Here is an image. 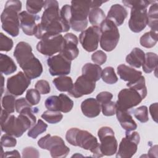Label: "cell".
<instances>
[{"label": "cell", "mask_w": 158, "mask_h": 158, "mask_svg": "<svg viewBox=\"0 0 158 158\" xmlns=\"http://www.w3.org/2000/svg\"><path fill=\"white\" fill-rule=\"evenodd\" d=\"M44 12L34 34L41 40L46 35H57L68 31L70 27L64 23L60 16L59 3L56 0L44 1Z\"/></svg>", "instance_id": "1"}, {"label": "cell", "mask_w": 158, "mask_h": 158, "mask_svg": "<svg viewBox=\"0 0 158 158\" xmlns=\"http://www.w3.org/2000/svg\"><path fill=\"white\" fill-rule=\"evenodd\" d=\"M31 107L23 109L17 117L14 115H10L4 109H1V130L8 135L15 137H20L24 132L33 127L36 121L34 114L35 109Z\"/></svg>", "instance_id": "2"}, {"label": "cell", "mask_w": 158, "mask_h": 158, "mask_svg": "<svg viewBox=\"0 0 158 158\" xmlns=\"http://www.w3.org/2000/svg\"><path fill=\"white\" fill-rule=\"evenodd\" d=\"M14 56L23 72L31 79L41 76L43 66L32 52L31 46L27 42L20 41L16 45Z\"/></svg>", "instance_id": "3"}, {"label": "cell", "mask_w": 158, "mask_h": 158, "mask_svg": "<svg viewBox=\"0 0 158 158\" xmlns=\"http://www.w3.org/2000/svg\"><path fill=\"white\" fill-rule=\"evenodd\" d=\"M65 139L72 146H79L85 150L90 151L94 157L103 156L97 138L86 130L71 128L66 132Z\"/></svg>", "instance_id": "4"}, {"label": "cell", "mask_w": 158, "mask_h": 158, "mask_svg": "<svg viewBox=\"0 0 158 158\" xmlns=\"http://www.w3.org/2000/svg\"><path fill=\"white\" fill-rule=\"evenodd\" d=\"M22 9V2L18 0L7 1L1 15L2 29L13 37L19 34V12Z\"/></svg>", "instance_id": "5"}, {"label": "cell", "mask_w": 158, "mask_h": 158, "mask_svg": "<svg viewBox=\"0 0 158 158\" xmlns=\"http://www.w3.org/2000/svg\"><path fill=\"white\" fill-rule=\"evenodd\" d=\"M70 27L75 31H83L88 25L91 1H71Z\"/></svg>", "instance_id": "6"}, {"label": "cell", "mask_w": 158, "mask_h": 158, "mask_svg": "<svg viewBox=\"0 0 158 158\" xmlns=\"http://www.w3.org/2000/svg\"><path fill=\"white\" fill-rule=\"evenodd\" d=\"M99 27L101 48L107 52L112 51L117 46L120 38L117 26L112 21L106 19Z\"/></svg>", "instance_id": "7"}, {"label": "cell", "mask_w": 158, "mask_h": 158, "mask_svg": "<svg viewBox=\"0 0 158 158\" xmlns=\"http://www.w3.org/2000/svg\"><path fill=\"white\" fill-rule=\"evenodd\" d=\"M38 145L41 149L49 151L52 157H65L70 152L63 139L57 135L48 134L41 137L38 141Z\"/></svg>", "instance_id": "8"}, {"label": "cell", "mask_w": 158, "mask_h": 158, "mask_svg": "<svg viewBox=\"0 0 158 158\" xmlns=\"http://www.w3.org/2000/svg\"><path fill=\"white\" fill-rule=\"evenodd\" d=\"M64 44V39L62 35H46L37 43L36 49L41 54L51 57L57 52H60Z\"/></svg>", "instance_id": "9"}, {"label": "cell", "mask_w": 158, "mask_h": 158, "mask_svg": "<svg viewBox=\"0 0 158 158\" xmlns=\"http://www.w3.org/2000/svg\"><path fill=\"white\" fill-rule=\"evenodd\" d=\"M98 135L101 142L100 150L103 156L115 154L117 151L118 143L113 130L107 126L101 127L98 131Z\"/></svg>", "instance_id": "10"}, {"label": "cell", "mask_w": 158, "mask_h": 158, "mask_svg": "<svg viewBox=\"0 0 158 158\" xmlns=\"http://www.w3.org/2000/svg\"><path fill=\"white\" fill-rule=\"evenodd\" d=\"M140 141V136L136 131H126L125 137L123 138L116 153V157L130 158L136 152Z\"/></svg>", "instance_id": "11"}, {"label": "cell", "mask_w": 158, "mask_h": 158, "mask_svg": "<svg viewBox=\"0 0 158 158\" xmlns=\"http://www.w3.org/2000/svg\"><path fill=\"white\" fill-rule=\"evenodd\" d=\"M143 99V97L136 90L128 88L122 89L118 94L116 109L128 110L138 105Z\"/></svg>", "instance_id": "12"}, {"label": "cell", "mask_w": 158, "mask_h": 158, "mask_svg": "<svg viewBox=\"0 0 158 158\" xmlns=\"http://www.w3.org/2000/svg\"><path fill=\"white\" fill-rule=\"evenodd\" d=\"M100 36V27L91 26L81 31L79 36V41L83 48L90 52L97 49Z\"/></svg>", "instance_id": "13"}, {"label": "cell", "mask_w": 158, "mask_h": 158, "mask_svg": "<svg viewBox=\"0 0 158 158\" xmlns=\"http://www.w3.org/2000/svg\"><path fill=\"white\" fill-rule=\"evenodd\" d=\"M147 7L140 6L131 8L128 26L133 32L139 33L146 27L148 23Z\"/></svg>", "instance_id": "14"}, {"label": "cell", "mask_w": 158, "mask_h": 158, "mask_svg": "<svg viewBox=\"0 0 158 158\" xmlns=\"http://www.w3.org/2000/svg\"><path fill=\"white\" fill-rule=\"evenodd\" d=\"M49 72L52 76H63L70 73L71 60L61 54L49 57L47 60Z\"/></svg>", "instance_id": "15"}, {"label": "cell", "mask_w": 158, "mask_h": 158, "mask_svg": "<svg viewBox=\"0 0 158 158\" xmlns=\"http://www.w3.org/2000/svg\"><path fill=\"white\" fill-rule=\"evenodd\" d=\"M31 83L30 78L24 72H19L15 75L8 78L6 88L9 93L18 96L22 95Z\"/></svg>", "instance_id": "16"}, {"label": "cell", "mask_w": 158, "mask_h": 158, "mask_svg": "<svg viewBox=\"0 0 158 158\" xmlns=\"http://www.w3.org/2000/svg\"><path fill=\"white\" fill-rule=\"evenodd\" d=\"M44 105L48 110L67 113L72 109L73 102L68 96L61 93L59 96L48 97L45 101Z\"/></svg>", "instance_id": "17"}, {"label": "cell", "mask_w": 158, "mask_h": 158, "mask_svg": "<svg viewBox=\"0 0 158 158\" xmlns=\"http://www.w3.org/2000/svg\"><path fill=\"white\" fill-rule=\"evenodd\" d=\"M96 82L81 75L77 78L72 88L68 92L69 94L73 98H78L84 95L92 93L95 89Z\"/></svg>", "instance_id": "18"}, {"label": "cell", "mask_w": 158, "mask_h": 158, "mask_svg": "<svg viewBox=\"0 0 158 158\" xmlns=\"http://www.w3.org/2000/svg\"><path fill=\"white\" fill-rule=\"evenodd\" d=\"M64 46L59 53L72 61L77 58L79 54V49L77 47L78 38L72 33H68L64 35Z\"/></svg>", "instance_id": "19"}, {"label": "cell", "mask_w": 158, "mask_h": 158, "mask_svg": "<svg viewBox=\"0 0 158 158\" xmlns=\"http://www.w3.org/2000/svg\"><path fill=\"white\" fill-rule=\"evenodd\" d=\"M20 27L23 32L28 36H33L36 28V22L40 19L37 15L28 13L27 11H22L19 13Z\"/></svg>", "instance_id": "20"}, {"label": "cell", "mask_w": 158, "mask_h": 158, "mask_svg": "<svg viewBox=\"0 0 158 158\" xmlns=\"http://www.w3.org/2000/svg\"><path fill=\"white\" fill-rule=\"evenodd\" d=\"M127 15L128 12L123 6L115 4L110 7L106 19L112 21L118 27L123 23Z\"/></svg>", "instance_id": "21"}, {"label": "cell", "mask_w": 158, "mask_h": 158, "mask_svg": "<svg viewBox=\"0 0 158 158\" xmlns=\"http://www.w3.org/2000/svg\"><path fill=\"white\" fill-rule=\"evenodd\" d=\"M81 109L84 115L89 118H94L99 115L101 106L96 99L89 98L81 102Z\"/></svg>", "instance_id": "22"}, {"label": "cell", "mask_w": 158, "mask_h": 158, "mask_svg": "<svg viewBox=\"0 0 158 158\" xmlns=\"http://www.w3.org/2000/svg\"><path fill=\"white\" fill-rule=\"evenodd\" d=\"M115 114L120 125L126 131H131L137 128V124L128 110L116 109Z\"/></svg>", "instance_id": "23"}, {"label": "cell", "mask_w": 158, "mask_h": 158, "mask_svg": "<svg viewBox=\"0 0 158 158\" xmlns=\"http://www.w3.org/2000/svg\"><path fill=\"white\" fill-rule=\"evenodd\" d=\"M117 73L122 80L128 81V83L133 82L142 76L141 71L125 64H120L117 67Z\"/></svg>", "instance_id": "24"}, {"label": "cell", "mask_w": 158, "mask_h": 158, "mask_svg": "<svg viewBox=\"0 0 158 158\" xmlns=\"http://www.w3.org/2000/svg\"><path fill=\"white\" fill-rule=\"evenodd\" d=\"M102 71V69L99 65L86 63L82 67V75L94 82H96L101 78Z\"/></svg>", "instance_id": "25"}, {"label": "cell", "mask_w": 158, "mask_h": 158, "mask_svg": "<svg viewBox=\"0 0 158 158\" xmlns=\"http://www.w3.org/2000/svg\"><path fill=\"white\" fill-rule=\"evenodd\" d=\"M145 54L139 48H135L127 56L125 60L131 67L139 68L144 62Z\"/></svg>", "instance_id": "26"}, {"label": "cell", "mask_w": 158, "mask_h": 158, "mask_svg": "<svg viewBox=\"0 0 158 158\" xmlns=\"http://www.w3.org/2000/svg\"><path fill=\"white\" fill-rule=\"evenodd\" d=\"M0 67L1 73L6 75L12 74L17 70V65L13 59L2 53L0 54Z\"/></svg>", "instance_id": "27"}, {"label": "cell", "mask_w": 158, "mask_h": 158, "mask_svg": "<svg viewBox=\"0 0 158 158\" xmlns=\"http://www.w3.org/2000/svg\"><path fill=\"white\" fill-rule=\"evenodd\" d=\"M158 56L156 53L149 52L145 54L144 60L142 64L143 71L146 73H149L157 69Z\"/></svg>", "instance_id": "28"}, {"label": "cell", "mask_w": 158, "mask_h": 158, "mask_svg": "<svg viewBox=\"0 0 158 158\" xmlns=\"http://www.w3.org/2000/svg\"><path fill=\"white\" fill-rule=\"evenodd\" d=\"M57 89L62 92H69L73 87V83L71 77L65 75L59 76L52 80Z\"/></svg>", "instance_id": "29"}, {"label": "cell", "mask_w": 158, "mask_h": 158, "mask_svg": "<svg viewBox=\"0 0 158 158\" xmlns=\"http://www.w3.org/2000/svg\"><path fill=\"white\" fill-rule=\"evenodd\" d=\"M158 4L155 1L151 4L148 13V23L147 25L151 28V30L157 32L158 25Z\"/></svg>", "instance_id": "30"}, {"label": "cell", "mask_w": 158, "mask_h": 158, "mask_svg": "<svg viewBox=\"0 0 158 158\" xmlns=\"http://www.w3.org/2000/svg\"><path fill=\"white\" fill-rule=\"evenodd\" d=\"M106 19L104 12L99 7L91 8L88 14V20L93 26L100 27L101 23Z\"/></svg>", "instance_id": "31"}, {"label": "cell", "mask_w": 158, "mask_h": 158, "mask_svg": "<svg viewBox=\"0 0 158 158\" xmlns=\"http://www.w3.org/2000/svg\"><path fill=\"white\" fill-rule=\"evenodd\" d=\"M158 40L157 32L151 30L145 33L140 38V44L146 48H151L154 47Z\"/></svg>", "instance_id": "32"}, {"label": "cell", "mask_w": 158, "mask_h": 158, "mask_svg": "<svg viewBox=\"0 0 158 158\" xmlns=\"http://www.w3.org/2000/svg\"><path fill=\"white\" fill-rule=\"evenodd\" d=\"M127 86L139 92L143 99L147 96V89L145 85V79L143 76H141L139 79L133 82L127 83Z\"/></svg>", "instance_id": "33"}, {"label": "cell", "mask_w": 158, "mask_h": 158, "mask_svg": "<svg viewBox=\"0 0 158 158\" xmlns=\"http://www.w3.org/2000/svg\"><path fill=\"white\" fill-rule=\"evenodd\" d=\"M48 125L41 119H39L37 123L30 128L28 132V136L31 138L35 139L38 137V135L46 131Z\"/></svg>", "instance_id": "34"}, {"label": "cell", "mask_w": 158, "mask_h": 158, "mask_svg": "<svg viewBox=\"0 0 158 158\" xmlns=\"http://www.w3.org/2000/svg\"><path fill=\"white\" fill-rule=\"evenodd\" d=\"M101 78L102 81L107 84H114L118 81V77L112 67H106L102 71Z\"/></svg>", "instance_id": "35"}, {"label": "cell", "mask_w": 158, "mask_h": 158, "mask_svg": "<svg viewBox=\"0 0 158 158\" xmlns=\"http://www.w3.org/2000/svg\"><path fill=\"white\" fill-rule=\"evenodd\" d=\"M41 117L47 122L54 124L61 121L63 118V115L59 111L48 110L42 114Z\"/></svg>", "instance_id": "36"}, {"label": "cell", "mask_w": 158, "mask_h": 158, "mask_svg": "<svg viewBox=\"0 0 158 158\" xmlns=\"http://www.w3.org/2000/svg\"><path fill=\"white\" fill-rule=\"evenodd\" d=\"M15 98L12 94H6L2 98V107L8 113H13L15 109Z\"/></svg>", "instance_id": "37"}, {"label": "cell", "mask_w": 158, "mask_h": 158, "mask_svg": "<svg viewBox=\"0 0 158 158\" xmlns=\"http://www.w3.org/2000/svg\"><path fill=\"white\" fill-rule=\"evenodd\" d=\"M44 1L28 0L26 2V8L28 13L36 15L41 11L44 7Z\"/></svg>", "instance_id": "38"}, {"label": "cell", "mask_w": 158, "mask_h": 158, "mask_svg": "<svg viewBox=\"0 0 158 158\" xmlns=\"http://www.w3.org/2000/svg\"><path fill=\"white\" fill-rule=\"evenodd\" d=\"M133 112L135 118L140 122L146 123L149 120L148 109L146 106H141L135 109Z\"/></svg>", "instance_id": "39"}, {"label": "cell", "mask_w": 158, "mask_h": 158, "mask_svg": "<svg viewBox=\"0 0 158 158\" xmlns=\"http://www.w3.org/2000/svg\"><path fill=\"white\" fill-rule=\"evenodd\" d=\"M41 93L36 89H29L27 90L25 98L31 106L37 105L41 99Z\"/></svg>", "instance_id": "40"}, {"label": "cell", "mask_w": 158, "mask_h": 158, "mask_svg": "<svg viewBox=\"0 0 158 158\" xmlns=\"http://www.w3.org/2000/svg\"><path fill=\"white\" fill-rule=\"evenodd\" d=\"M13 41L2 33H0V51H9L13 47Z\"/></svg>", "instance_id": "41"}, {"label": "cell", "mask_w": 158, "mask_h": 158, "mask_svg": "<svg viewBox=\"0 0 158 158\" xmlns=\"http://www.w3.org/2000/svg\"><path fill=\"white\" fill-rule=\"evenodd\" d=\"M101 110L104 115L112 116L116 112V104L115 102L109 101L107 103L101 104Z\"/></svg>", "instance_id": "42"}, {"label": "cell", "mask_w": 158, "mask_h": 158, "mask_svg": "<svg viewBox=\"0 0 158 158\" xmlns=\"http://www.w3.org/2000/svg\"><path fill=\"white\" fill-rule=\"evenodd\" d=\"M60 16L64 23L70 27V22L71 19V6L69 4H65L62 6L60 10Z\"/></svg>", "instance_id": "43"}, {"label": "cell", "mask_w": 158, "mask_h": 158, "mask_svg": "<svg viewBox=\"0 0 158 158\" xmlns=\"http://www.w3.org/2000/svg\"><path fill=\"white\" fill-rule=\"evenodd\" d=\"M91 60L96 64L101 65L106 62L107 60V55L104 51L98 50L91 55Z\"/></svg>", "instance_id": "44"}, {"label": "cell", "mask_w": 158, "mask_h": 158, "mask_svg": "<svg viewBox=\"0 0 158 158\" xmlns=\"http://www.w3.org/2000/svg\"><path fill=\"white\" fill-rule=\"evenodd\" d=\"M1 144L2 147L12 148L17 144V139L12 135L6 133L1 138Z\"/></svg>", "instance_id": "45"}, {"label": "cell", "mask_w": 158, "mask_h": 158, "mask_svg": "<svg viewBox=\"0 0 158 158\" xmlns=\"http://www.w3.org/2000/svg\"><path fill=\"white\" fill-rule=\"evenodd\" d=\"M35 88L42 94H46L50 93L51 87L48 81L40 80L35 84Z\"/></svg>", "instance_id": "46"}, {"label": "cell", "mask_w": 158, "mask_h": 158, "mask_svg": "<svg viewBox=\"0 0 158 158\" xmlns=\"http://www.w3.org/2000/svg\"><path fill=\"white\" fill-rule=\"evenodd\" d=\"M155 1H146V0H140V1H133V0H124L122 1V3L127 7L132 8L136 6H144L148 7L150 4H152Z\"/></svg>", "instance_id": "47"}, {"label": "cell", "mask_w": 158, "mask_h": 158, "mask_svg": "<svg viewBox=\"0 0 158 158\" xmlns=\"http://www.w3.org/2000/svg\"><path fill=\"white\" fill-rule=\"evenodd\" d=\"M113 95L109 91H102L99 93L96 96V100L101 104L107 103L111 101L112 99Z\"/></svg>", "instance_id": "48"}, {"label": "cell", "mask_w": 158, "mask_h": 158, "mask_svg": "<svg viewBox=\"0 0 158 158\" xmlns=\"http://www.w3.org/2000/svg\"><path fill=\"white\" fill-rule=\"evenodd\" d=\"M39 151L35 148L30 146L25 148L22 151V157H39Z\"/></svg>", "instance_id": "49"}, {"label": "cell", "mask_w": 158, "mask_h": 158, "mask_svg": "<svg viewBox=\"0 0 158 158\" xmlns=\"http://www.w3.org/2000/svg\"><path fill=\"white\" fill-rule=\"evenodd\" d=\"M31 107V105L28 102V101L25 98H21L16 100L15 101V110L16 112L19 113L23 109Z\"/></svg>", "instance_id": "50"}, {"label": "cell", "mask_w": 158, "mask_h": 158, "mask_svg": "<svg viewBox=\"0 0 158 158\" xmlns=\"http://www.w3.org/2000/svg\"><path fill=\"white\" fill-rule=\"evenodd\" d=\"M157 102L152 104L149 106V112L152 119L157 123Z\"/></svg>", "instance_id": "51"}, {"label": "cell", "mask_w": 158, "mask_h": 158, "mask_svg": "<svg viewBox=\"0 0 158 158\" xmlns=\"http://www.w3.org/2000/svg\"><path fill=\"white\" fill-rule=\"evenodd\" d=\"M1 156V157L3 158V157H20V155L19 152L17 150H14V151H7L4 153H3Z\"/></svg>", "instance_id": "52"}, {"label": "cell", "mask_w": 158, "mask_h": 158, "mask_svg": "<svg viewBox=\"0 0 158 158\" xmlns=\"http://www.w3.org/2000/svg\"><path fill=\"white\" fill-rule=\"evenodd\" d=\"M148 156L149 157H157V146L154 145L148 151Z\"/></svg>", "instance_id": "53"}, {"label": "cell", "mask_w": 158, "mask_h": 158, "mask_svg": "<svg viewBox=\"0 0 158 158\" xmlns=\"http://www.w3.org/2000/svg\"><path fill=\"white\" fill-rule=\"evenodd\" d=\"M106 2V1H91V8L99 7L103 3Z\"/></svg>", "instance_id": "54"}]
</instances>
